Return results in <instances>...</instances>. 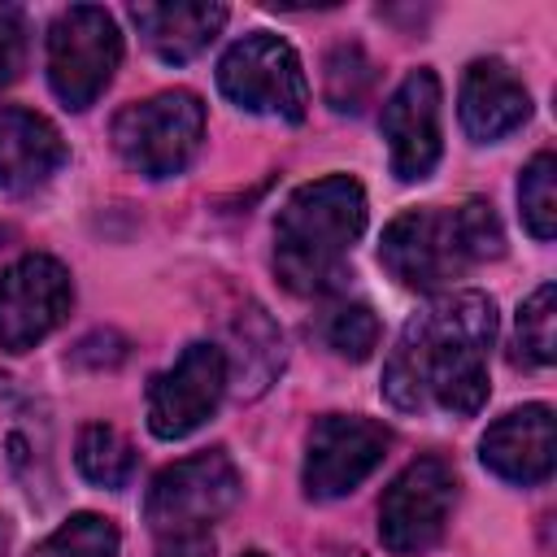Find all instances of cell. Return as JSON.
I'll use <instances>...</instances> for the list:
<instances>
[{
	"label": "cell",
	"mask_w": 557,
	"mask_h": 557,
	"mask_svg": "<svg viewBox=\"0 0 557 557\" xmlns=\"http://www.w3.org/2000/svg\"><path fill=\"white\" fill-rule=\"evenodd\" d=\"M496 339V305L483 292L435 296L413 313L387 357L383 396L396 409H444L470 418L487 400V352Z\"/></svg>",
	"instance_id": "cell-1"
},
{
	"label": "cell",
	"mask_w": 557,
	"mask_h": 557,
	"mask_svg": "<svg viewBox=\"0 0 557 557\" xmlns=\"http://www.w3.org/2000/svg\"><path fill=\"white\" fill-rule=\"evenodd\" d=\"M366 231V191L348 174H326L287 196L274 222V270L296 296H326L348 278V252Z\"/></svg>",
	"instance_id": "cell-2"
},
{
	"label": "cell",
	"mask_w": 557,
	"mask_h": 557,
	"mask_svg": "<svg viewBox=\"0 0 557 557\" xmlns=\"http://www.w3.org/2000/svg\"><path fill=\"white\" fill-rule=\"evenodd\" d=\"M500 252L505 231L487 200H466L457 209H405L383 226L379 239L383 270L413 292H435L461 278L470 265L496 261Z\"/></svg>",
	"instance_id": "cell-3"
},
{
	"label": "cell",
	"mask_w": 557,
	"mask_h": 557,
	"mask_svg": "<svg viewBox=\"0 0 557 557\" xmlns=\"http://www.w3.org/2000/svg\"><path fill=\"white\" fill-rule=\"evenodd\" d=\"M205 139V104L196 91H157L113 117L117 157L144 178H174Z\"/></svg>",
	"instance_id": "cell-4"
},
{
	"label": "cell",
	"mask_w": 557,
	"mask_h": 557,
	"mask_svg": "<svg viewBox=\"0 0 557 557\" xmlns=\"http://www.w3.org/2000/svg\"><path fill=\"white\" fill-rule=\"evenodd\" d=\"M239 500V470L222 448L165 466L144 500V518L157 540L209 535V527Z\"/></svg>",
	"instance_id": "cell-5"
},
{
	"label": "cell",
	"mask_w": 557,
	"mask_h": 557,
	"mask_svg": "<svg viewBox=\"0 0 557 557\" xmlns=\"http://www.w3.org/2000/svg\"><path fill=\"white\" fill-rule=\"evenodd\" d=\"M218 87L244 113L300 122L309 109V83H305L300 57L287 39H278L270 30H252L222 52Z\"/></svg>",
	"instance_id": "cell-6"
},
{
	"label": "cell",
	"mask_w": 557,
	"mask_h": 557,
	"mask_svg": "<svg viewBox=\"0 0 557 557\" xmlns=\"http://www.w3.org/2000/svg\"><path fill=\"white\" fill-rule=\"evenodd\" d=\"M122 61L117 22L100 4H70L48 26V83L65 109H87L113 83Z\"/></svg>",
	"instance_id": "cell-7"
},
{
	"label": "cell",
	"mask_w": 557,
	"mask_h": 557,
	"mask_svg": "<svg viewBox=\"0 0 557 557\" xmlns=\"http://www.w3.org/2000/svg\"><path fill=\"white\" fill-rule=\"evenodd\" d=\"M457 505V474L440 457L409 461L379 500V540L396 557H418L440 544Z\"/></svg>",
	"instance_id": "cell-8"
},
{
	"label": "cell",
	"mask_w": 557,
	"mask_h": 557,
	"mask_svg": "<svg viewBox=\"0 0 557 557\" xmlns=\"http://www.w3.org/2000/svg\"><path fill=\"white\" fill-rule=\"evenodd\" d=\"M392 431L361 413H322L305 444V496L309 500H339L361 479L374 474V466L387 457Z\"/></svg>",
	"instance_id": "cell-9"
},
{
	"label": "cell",
	"mask_w": 557,
	"mask_h": 557,
	"mask_svg": "<svg viewBox=\"0 0 557 557\" xmlns=\"http://www.w3.org/2000/svg\"><path fill=\"white\" fill-rule=\"evenodd\" d=\"M74 305L70 270L57 257L30 252L0 274V348L26 352L52 335Z\"/></svg>",
	"instance_id": "cell-10"
},
{
	"label": "cell",
	"mask_w": 557,
	"mask_h": 557,
	"mask_svg": "<svg viewBox=\"0 0 557 557\" xmlns=\"http://www.w3.org/2000/svg\"><path fill=\"white\" fill-rule=\"evenodd\" d=\"M226 392V352L218 344H187L170 370L148 383V431L157 440H183L205 426Z\"/></svg>",
	"instance_id": "cell-11"
},
{
	"label": "cell",
	"mask_w": 557,
	"mask_h": 557,
	"mask_svg": "<svg viewBox=\"0 0 557 557\" xmlns=\"http://www.w3.org/2000/svg\"><path fill=\"white\" fill-rule=\"evenodd\" d=\"M440 78L435 70H409L387 96L379 131L387 139L392 174L400 183H422L440 161Z\"/></svg>",
	"instance_id": "cell-12"
},
{
	"label": "cell",
	"mask_w": 557,
	"mask_h": 557,
	"mask_svg": "<svg viewBox=\"0 0 557 557\" xmlns=\"http://www.w3.org/2000/svg\"><path fill=\"white\" fill-rule=\"evenodd\" d=\"M479 461L518 487L544 483L557 461V431H553V409L548 405H522L496 418L483 440H479Z\"/></svg>",
	"instance_id": "cell-13"
},
{
	"label": "cell",
	"mask_w": 557,
	"mask_h": 557,
	"mask_svg": "<svg viewBox=\"0 0 557 557\" xmlns=\"http://www.w3.org/2000/svg\"><path fill=\"white\" fill-rule=\"evenodd\" d=\"M457 113H461V131L474 144H496L531 117V91L522 87V78L505 61L483 57L461 78Z\"/></svg>",
	"instance_id": "cell-14"
},
{
	"label": "cell",
	"mask_w": 557,
	"mask_h": 557,
	"mask_svg": "<svg viewBox=\"0 0 557 557\" xmlns=\"http://www.w3.org/2000/svg\"><path fill=\"white\" fill-rule=\"evenodd\" d=\"M65 165L61 131L17 104H0V191L26 196Z\"/></svg>",
	"instance_id": "cell-15"
},
{
	"label": "cell",
	"mask_w": 557,
	"mask_h": 557,
	"mask_svg": "<svg viewBox=\"0 0 557 557\" xmlns=\"http://www.w3.org/2000/svg\"><path fill=\"white\" fill-rule=\"evenodd\" d=\"M131 22L139 26L148 48L165 65H183L218 39V30L226 26V4H218V0H152V4H131Z\"/></svg>",
	"instance_id": "cell-16"
},
{
	"label": "cell",
	"mask_w": 557,
	"mask_h": 557,
	"mask_svg": "<svg viewBox=\"0 0 557 557\" xmlns=\"http://www.w3.org/2000/svg\"><path fill=\"white\" fill-rule=\"evenodd\" d=\"M74 461H78V474L96 487H126L135 474V453H131L126 435L109 422H87L78 431Z\"/></svg>",
	"instance_id": "cell-17"
},
{
	"label": "cell",
	"mask_w": 557,
	"mask_h": 557,
	"mask_svg": "<svg viewBox=\"0 0 557 557\" xmlns=\"http://www.w3.org/2000/svg\"><path fill=\"white\" fill-rule=\"evenodd\" d=\"M557 357V287L540 283L518 305V331H513V361L527 366H553Z\"/></svg>",
	"instance_id": "cell-18"
},
{
	"label": "cell",
	"mask_w": 557,
	"mask_h": 557,
	"mask_svg": "<svg viewBox=\"0 0 557 557\" xmlns=\"http://www.w3.org/2000/svg\"><path fill=\"white\" fill-rule=\"evenodd\" d=\"M30 557H117V527L104 513H70Z\"/></svg>",
	"instance_id": "cell-19"
},
{
	"label": "cell",
	"mask_w": 557,
	"mask_h": 557,
	"mask_svg": "<svg viewBox=\"0 0 557 557\" xmlns=\"http://www.w3.org/2000/svg\"><path fill=\"white\" fill-rule=\"evenodd\" d=\"M518 209H522V226L535 239H553L557 235V161H553V152L531 157V165L522 170Z\"/></svg>",
	"instance_id": "cell-20"
},
{
	"label": "cell",
	"mask_w": 557,
	"mask_h": 557,
	"mask_svg": "<svg viewBox=\"0 0 557 557\" xmlns=\"http://www.w3.org/2000/svg\"><path fill=\"white\" fill-rule=\"evenodd\" d=\"M374 87V65L357 44H339L326 57V104L335 113H357L370 100Z\"/></svg>",
	"instance_id": "cell-21"
},
{
	"label": "cell",
	"mask_w": 557,
	"mask_h": 557,
	"mask_svg": "<svg viewBox=\"0 0 557 557\" xmlns=\"http://www.w3.org/2000/svg\"><path fill=\"white\" fill-rule=\"evenodd\" d=\"M231 335H235V344H239V352L248 348V357H235V366H239V392H257V374H252V361L261 357V366L274 374L278 366H283V335L274 331V322L261 313V309H244L239 313V322L231 326Z\"/></svg>",
	"instance_id": "cell-22"
},
{
	"label": "cell",
	"mask_w": 557,
	"mask_h": 557,
	"mask_svg": "<svg viewBox=\"0 0 557 557\" xmlns=\"http://www.w3.org/2000/svg\"><path fill=\"white\" fill-rule=\"evenodd\" d=\"M322 339L331 344V352L348 361H366L379 348V318L370 305H335L322 322Z\"/></svg>",
	"instance_id": "cell-23"
},
{
	"label": "cell",
	"mask_w": 557,
	"mask_h": 557,
	"mask_svg": "<svg viewBox=\"0 0 557 557\" xmlns=\"http://www.w3.org/2000/svg\"><path fill=\"white\" fill-rule=\"evenodd\" d=\"M26 65V13L0 4V87H9Z\"/></svg>",
	"instance_id": "cell-24"
},
{
	"label": "cell",
	"mask_w": 557,
	"mask_h": 557,
	"mask_svg": "<svg viewBox=\"0 0 557 557\" xmlns=\"http://www.w3.org/2000/svg\"><path fill=\"white\" fill-rule=\"evenodd\" d=\"M157 557H209V535H187V540H161Z\"/></svg>",
	"instance_id": "cell-25"
},
{
	"label": "cell",
	"mask_w": 557,
	"mask_h": 557,
	"mask_svg": "<svg viewBox=\"0 0 557 557\" xmlns=\"http://www.w3.org/2000/svg\"><path fill=\"white\" fill-rule=\"evenodd\" d=\"M9 553V527H4V518H0V557Z\"/></svg>",
	"instance_id": "cell-26"
},
{
	"label": "cell",
	"mask_w": 557,
	"mask_h": 557,
	"mask_svg": "<svg viewBox=\"0 0 557 557\" xmlns=\"http://www.w3.org/2000/svg\"><path fill=\"white\" fill-rule=\"evenodd\" d=\"M244 557H265V553H244Z\"/></svg>",
	"instance_id": "cell-27"
},
{
	"label": "cell",
	"mask_w": 557,
	"mask_h": 557,
	"mask_svg": "<svg viewBox=\"0 0 557 557\" xmlns=\"http://www.w3.org/2000/svg\"><path fill=\"white\" fill-rule=\"evenodd\" d=\"M348 557H361V553H348Z\"/></svg>",
	"instance_id": "cell-28"
}]
</instances>
